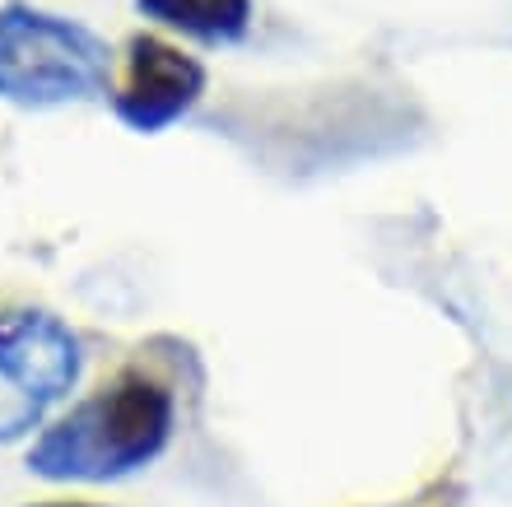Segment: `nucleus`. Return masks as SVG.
<instances>
[{
    "mask_svg": "<svg viewBox=\"0 0 512 507\" xmlns=\"http://www.w3.org/2000/svg\"><path fill=\"white\" fill-rule=\"evenodd\" d=\"M173 424V387L145 368H126L33 442L28 470L61 484L126 480L159 461L163 447L173 442Z\"/></svg>",
    "mask_w": 512,
    "mask_h": 507,
    "instance_id": "f257e3e1",
    "label": "nucleus"
},
{
    "mask_svg": "<svg viewBox=\"0 0 512 507\" xmlns=\"http://www.w3.org/2000/svg\"><path fill=\"white\" fill-rule=\"evenodd\" d=\"M112 52L94 28L28 0L0 5V98L14 107H66L108 89Z\"/></svg>",
    "mask_w": 512,
    "mask_h": 507,
    "instance_id": "f03ea898",
    "label": "nucleus"
},
{
    "mask_svg": "<svg viewBox=\"0 0 512 507\" xmlns=\"http://www.w3.org/2000/svg\"><path fill=\"white\" fill-rule=\"evenodd\" d=\"M80 335L42 307L0 317V442L24 438L80 382Z\"/></svg>",
    "mask_w": 512,
    "mask_h": 507,
    "instance_id": "7ed1b4c3",
    "label": "nucleus"
},
{
    "mask_svg": "<svg viewBox=\"0 0 512 507\" xmlns=\"http://www.w3.org/2000/svg\"><path fill=\"white\" fill-rule=\"evenodd\" d=\"M205 94V66L154 33L126 42V80L112 94V112L140 135H159L182 121Z\"/></svg>",
    "mask_w": 512,
    "mask_h": 507,
    "instance_id": "20e7f679",
    "label": "nucleus"
},
{
    "mask_svg": "<svg viewBox=\"0 0 512 507\" xmlns=\"http://www.w3.org/2000/svg\"><path fill=\"white\" fill-rule=\"evenodd\" d=\"M135 10L145 14V19H159V24L205 42V47H233V42H243L256 19L252 0H135Z\"/></svg>",
    "mask_w": 512,
    "mask_h": 507,
    "instance_id": "39448f33",
    "label": "nucleus"
},
{
    "mask_svg": "<svg viewBox=\"0 0 512 507\" xmlns=\"http://www.w3.org/2000/svg\"><path fill=\"white\" fill-rule=\"evenodd\" d=\"M33 507H103V503H33Z\"/></svg>",
    "mask_w": 512,
    "mask_h": 507,
    "instance_id": "423d86ee",
    "label": "nucleus"
}]
</instances>
